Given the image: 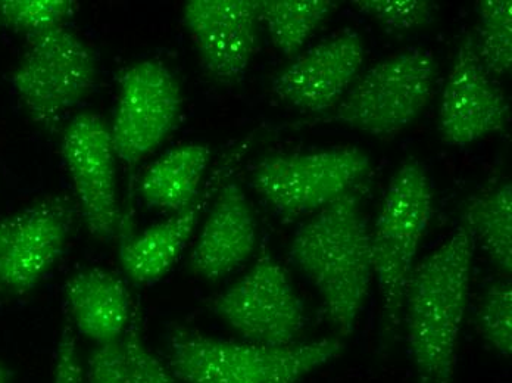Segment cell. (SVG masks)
I'll return each mask as SVG.
<instances>
[{
	"mask_svg": "<svg viewBox=\"0 0 512 383\" xmlns=\"http://www.w3.org/2000/svg\"><path fill=\"white\" fill-rule=\"evenodd\" d=\"M474 245L473 233L462 220L451 238L414 266L408 279L402 314L420 383H452L454 379Z\"/></svg>",
	"mask_w": 512,
	"mask_h": 383,
	"instance_id": "obj_1",
	"label": "cell"
},
{
	"mask_svg": "<svg viewBox=\"0 0 512 383\" xmlns=\"http://www.w3.org/2000/svg\"><path fill=\"white\" fill-rule=\"evenodd\" d=\"M289 258L317 289L333 328L343 338L351 335L374 274L359 193H346L301 224L290 242Z\"/></svg>",
	"mask_w": 512,
	"mask_h": 383,
	"instance_id": "obj_2",
	"label": "cell"
},
{
	"mask_svg": "<svg viewBox=\"0 0 512 383\" xmlns=\"http://www.w3.org/2000/svg\"><path fill=\"white\" fill-rule=\"evenodd\" d=\"M343 350L337 338L268 347L176 326L168 335V369L183 383H299Z\"/></svg>",
	"mask_w": 512,
	"mask_h": 383,
	"instance_id": "obj_3",
	"label": "cell"
},
{
	"mask_svg": "<svg viewBox=\"0 0 512 383\" xmlns=\"http://www.w3.org/2000/svg\"><path fill=\"white\" fill-rule=\"evenodd\" d=\"M432 210L433 189L426 168L415 158H407L390 180L382 210L370 232L373 270L390 330L401 323L405 288Z\"/></svg>",
	"mask_w": 512,
	"mask_h": 383,
	"instance_id": "obj_4",
	"label": "cell"
},
{
	"mask_svg": "<svg viewBox=\"0 0 512 383\" xmlns=\"http://www.w3.org/2000/svg\"><path fill=\"white\" fill-rule=\"evenodd\" d=\"M436 76L433 52L405 49L365 71L326 121L371 136H396L426 110Z\"/></svg>",
	"mask_w": 512,
	"mask_h": 383,
	"instance_id": "obj_5",
	"label": "cell"
},
{
	"mask_svg": "<svg viewBox=\"0 0 512 383\" xmlns=\"http://www.w3.org/2000/svg\"><path fill=\"white\" fill-rule=\"evenodd\" d=\"M371 160L355 146L276 154L252 171L256 193L284 220L314 216L367 176Z\"/></svg>",
	"mask_w": 512,
	"mask_h": 383,
	"instance_id": "obj_6",
	"label": "cell"
},
{
	"mask_svg": "<svg viewBox=\"0 0 512 383\" xmlns=\"http://www.w3.org/2000/svg\"><path fill=\"white\" fill-rule=\"evenodd\" d=\"M98 64L92 49L67 27L28 37L12 87L31 120L55 129L92 92Z\"/></svg>",
	"mask_w": 512,
	"mask_h": 383,
	"instance_id": "obj_7",
	"label": "cell"
},
{
	"mask_svg": "<svg viewBox=\"0 0 512 383\" xmlns=\"http://www.w3.org/2000/svg\"><path fill=\"white\" fill-rule=\"evenodd\" d=\"M212 310L243 341L268 347L298 344L307 326L304 302L265 247L255 266L215 298Z\"/></svg>",
	"mask_w": 512,
	"mask_h": 383,
	"instance_id": "obj_8",
	"label": "cell"
},
{
	"mask_svg": "<svg viewBox=\"0 0 512 383\" xmlns=\"http://www.w3.org/2000/svg\"><path fill=\"white\" fill-rule=\"evenodd\" d=\"M183 95L161 61L137 62L121 77L111 129L118 160L134 165L151 155L176 129Z\"/></svg>",
	"mask_w": 512,
	"mask_h": 383,
	"instance_id": "obj_9",
	"label": "cell"
},
{
	"mask_svg": "<svg viewBox=\"0 0 512 383\" xmlns=\"http://www.w3.org/2000/svg\"><path fill=\"white\" fill-rule=\"evenodd\" d=\"M76 207L67 196H49L0 219V292L33 291L64 254Z\"/></svg>",
	"mask_w": 512,
	"mask_h": 383,
	"instance_id": "obj_10",
	"label": "cell"
},
{
	"mask_svg": "<svg viewBox=\"0 0 512 383\" xmlns=\"http://www.w3.org/2000/svg\"><path fill=\"white\" fill-rule=\"evenodd\" d=\"M61 151L90 236L111 241L121 221L111 129L101 115L78 114L65 127Z\"/></svg>",
	"mask_w": 512,
	"mask_h": 383,
	"instance_id": "obj_11",
	"label": "cell"
},
{
	"mask_svg": "<svg viewBox=\"0 0 512 383\" xmlns=\"http://www.w3.org/2000/svg\"><path fill=\"white\" fill-rule=\"evenodd\" d=\"M510 101L477 54L474 34L461 40L440 98L437 129L449 146H468L510 123Z\"/></svg>",
	"mask_w": 512,
	"mask_h": 383,
	"instance_id": "obj_12",
	"label": "cell"
},
{
	"mask_svg": "<svg viewBox=\"0 0 512 383\" xmlns=\"http://www.w3.org/2000/svg\"><path fill=\"white\" fill-rule=\"evenodd\" d=\"M364 40L346 28L293 59L273 80V92L304 112L333 110L357 82Z\"/></svg>",
	"mask_w": 512,
	"mask_h": 383,
	"instance_id": "obj_13",
	"label": "cell"
},
{
	"mask_svg": "<svg viewBox=\"0 0 512 383\" xmlns=\"http://www.w3.org/2000/svg\"><path fill=\"white\" fill-rule=\"evenodd\" d=\"M183 23L211 76L223 83L245 76L258 49L259 0H190Z\"/></svg>",
	"mask_w": 512,
	"mask_h": 383,
	"instance_id": "obj_14",
	"label": "cell"
},
{
	"mask_svg": "<svg viewBox=\"0 0 512 383\" xmlns=\"http://www.w3.org/2000/svg\"><path fill=\"white\" fill-rule=\"evenodd\" d=\"M256 220L251 202L236 182L223 185L190 255L196 276L215 282L254 255Z\"/></svg>",
	"mask_w": 512,
	"mask_h": 383,
	"instance_id": "obj_15",
	"label": "cell"
},
{
	"mask_svg": "<svg viewBox=\"0 0 512 383\" xmlns=\"http://www.w3.org/2000/svg\"><path fill=\"white\" fill-rule=\"evenodd\" d=\"M65 300L78 332L96 345L121 341L134 317L126 282L98 267L74 273Z\"/></svg>",
	"mask_w": 512,
	"mask_h": 383,
	"instance_id": "obj_16",
	"label": "cell"
},
{
	"mask_svg": "<svg viewBox=\"0 0 512 383\" xmlns=\"http://www.w3.org/2000/svg\"><path fill=\"white\" fill-rule=\"evenodd\" d=\"M212 193L211 188L206 189L186 210L174 213L121 245V266L131 282L152 285L173 269L195 233Z\"/></svg>",
	"mask_w": 512,
	"mask_h": 383,
	"instance_id": "obj_17",
	"label": "cell"
},
{
	"mask_svg": "<svg viewBox=\"0 0 512 383\" xmlns=\"http://www.w3.org/2000/svg\"><path fill=\"white\" fill-rule=\"evenodd\" d=\"M209 160L211 151L201 143H186L162 155L142 179L146 204L171 213L186 210L201 195Z\"/></svg>",
	"mask_w": 512,
	"mask_h": 383,
	"instance_id": "obj_18",
	"label": "cell"
},
{
	"mask_svg": "<svg viewBox=\"0 0 512 383\" xmlns=\"http://www.w3.org/2000/svg\"><path fill=\"white\" fill-rule=\"evenodd\" d=\"M337 9L332 0H259V21L282 54L296 58Z\"/></svg>",
	"mask_w": 512,
	"mask_h": 383,
	"instance_id": "obj_19",
	"label": "cell"
},
{
	"mask_svg": "<svg viewBox=\"0 0 512 383\" xmlns=\"http://www.w3.org/2000/svg\"><path fill=\"white\" fill-rule=\"evenodd\" d=\"M492 263L502 273L512 272V186L505 182L473 199L464 219Z\"/></svg>",
	"mask_w": 512,
	"mask_h": 383,
	"instance_id": "obj_20",
	"label": "cell"
},
{
	"mask_svg": "<svg viewBox=\"0 0 512 383\" xmlns=\"http://www.w3.org/2000/svg\"><path fill=\"white\" fill-rule=\"evenodd\" d=\"M474 9L477 54L493 77L507 76L512 68V2L479 0Z\"/></svg>",
	"mask_w": 512,
	"mask_h": 383,
	"instance_id": "obj_21",
	"label": "cell"
},
{
	"mask_svg": "<svg viewBox=\"0 0 512 383\" xmlns=\"http://www.w3.org/2000/svg\"><path fill=\"white\" fill-rule=\"evenodd\" d=\"M76 9L77 3L71 0H0V21L28 39L65 26Z\"/></svg>",
	"mask_w": 512,
	"mask_h": 383,
	"instance_id": "obj_22",
	"label": "cell"
},
{
	"mask_svg": "<svg viewBox=\"0 0 512 383\" xmlns=\"http://www.w3.org/2000/svg\"><path fill=\"white\" fill-rule=\"evenodd\" d=\"M477 326L486 344L499 356L512 353V285L511 280L492 283L483 294L477 310Z\"/></svg>",
	"mask_w": 512,
	"mask_h": 383,
	"instance_id": "obj_23",
	"label": "cell"
},
{
	"mask_svg": "<svg viewBox=\"0 0 512 383\" xmlns=\"http://www.w3.org/2000/svg\"><path fill=\"white\" fill-rule=\"evenodd\" d=\"M352 5L387 33H408L435 21L436 6L427 0H355Z\"/></svg>",
	"mask_w": 512,
	"mask_h": 383,
	"instance_id": "obj_24",
	"label": "cell"
},
{
	"mask_svg": "<svg viewBox=\"0 0 512 383\" xmlns=\"http://www.w3.org/2000/svg\"><path fill=\"white\" fill-rule=\"evenodd\" d=\"M133 383H177L171 370L149 350L140 333L136 316L123 338Z\"/></svg>",
	"mask_w": 512,
	"mask_h": 383,
	"instance_id": "obj_25",
	"label": "cell"
},
{
	"mask_svg": "<svg viewBox=\"0 0 512 383\" xmlns=\"http://www.w3.org/2000/svg\"><path fill=\"white\" fill-rule=\"evenodd\" d=\"M84 383H133L123 339L96 345L84 370Z\"/></svg>",
	"mask_w": 512,
	"mask_h": 383,
	"instance_id": "obj_26",
	"label": "cell"
},
{
	"mask_svg": "<svg viewBox=\"0 0 512 383\" xmlns=\"http://www.w3.org/2000/svg\"><path fill=\"white\" fill-rule=\"evenodd\" d=\"M52 383H84V369L78 354L77 335L65 326L56 348Z\"/></svg>",
	"mask_w": 512,
	"mask_h": 383,
	"instance_id": "obj_27",
	"label": "cell"
},
{
	"mask_svg": "<svg viewBox=\"0 0 512 383\" xmlns=\"http://www.w3.org/2000/svg\"><path fill=\"white\" fill-rule=\"evenodd\" d=\"M12 372L11 369L0 363V383H11Z\"/></svg>",
	"mask_w": 512,
	"mask_h": 383,
	"instance_id": "obj_28",
	"label": "cell"
},
{
	"mask_svg": "<svg viewBox=\"0 0 512 383\" xmlns=\"http://www.w3.org/2000/svg\"><path fill=\"white\" fill-rule=\"evenodd\" d=\"M0 27H2V21H0Z\"/></svg>",
	"mask_w": 512,
	"mask_h": 383,
	"instance_id": "obj_29",
	"label": "cell"
}]
</instances>
